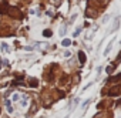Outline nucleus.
Wrapping results in <instances>:
<instances>
[{"label": "nucleus", "mask_w": 121, "mask_h": 118, "mask_svg": "<svg viewBox=\"0 0 121 118\" xmlns=\"http://www.w3.org/2000/svg\"><path fill=\"white\" fill-rule=\"evenodd\" d=\"M61 44H63V46H64V47H69V46H70V44H71V40H69V38H64V40H63V43H61Z\"/></svg>", "instance_id": "13"}, {"label": "nucleus", "mask_w": 121, "mask_h": 118, "mask_svg": "<svg viewBox=\"0 0 121 118\" xmlns=\"http://www.w3.org/2000/svg\"><path fill=\"white\" fill-rule=\"evenodd\" d=\"M112 68H115V66H114V64H111V66H108V67H107V70H105V71H107V73H108V74H111V71H112Z\"/></svg>", "instance_id": "18"}, {"label": "nucleus", "mask_w": 121, "mask_h": 118, "mask_svg": "<svg viewBox=\"0 0 121 118\" xmlns=\"http://www.w3.org/2000/svg\"><path fill=\"white\" fill-rule=\"evenodd\" d=\"M23 2H30V0H23Z\"/></svg>", "instance_id": "24"}, {"label": "nucleus", "mask_w": 121, "mask_h": 118, "mask_svg": "<svg viewBox=\"0 0 121 118\" xmlns=\"http://www.w3.org/2000/svg\"><path fill=\"white\" fill-rule=\"evenodd\" d=\"M80 31H81V27H78V29H77V30L74 31V37H77V36L80 34Z\"/></svg>", "instance_id": "21"}, {"label": "nucleus", "mask_w": 121, "mask_h": 118, "mask_svg": "<svg viewBox=\"0 0 121 118\" xmlns=\"http://www.w3.org/2000/svg\"><path fill=\"white\" fill-rule=\"evenodd\" d=\"M121 94V85H114V87H111L110 90H108V95L110 97H117V95H120Z\"/></svg>", "instance_id": "2"}, {"label": "nucleus", "mask_w": 121, "mask_h": 118, "mask_svg": "<svg viewBox=\"0 0 121 118\" xmlns=\"http://www.w3.org/2000/svg\"><path fill=\"white\" fill-rule=\"evenodd\" d=\"M66 29H67L66 24H63L61 27H60V36H64V34H66Z\"/></svg>", "instance_id": "12"}, {"label": "nucleus", "mask_w": 121, "mask_h": 118, "mask_svg": "<svg viewBox=\"0 0 121 118\" xmlns=\"http://www.w3.org/2000/svg\"><path fill=\"white\" fill-rule=\"evenodd\" d=\"M0 112H2V110H0Z\"/></svg>", "instance_id": "25"}, {"label": "nucleus", "mask_w": 121, "mask_h": 118, "mask_svg": "<svg viewBox=\"0 0 121 118\" xmlns=\"http://www.w3.org/2000/svg\"><path fill=\"white\" fill-rule=\"evenodd\" d=\"M112 43H114V40H111L110 43H108V46H107V48L104 50V55H107L110 51H111V48H112Z\"/></svg>", "instance_id": "7"}, {"label": "nucleus", "mask_w": 121, "mask_h": 118, "mask_svg": "<svg viewBox=\"0 0 121 118\" xmlns=\"http://www.w3.org/2000/svg\"><path fill=\"white\" fill-rule=\"evenodd\" d=\"M120 61H121V51H120V54H118V57H117V60H115V63H114V66H115L117 63H120ZM115 67H117V66H115Z\"/></svg>", "instance_id": "19"}, {"label": "nucleus", "mask_w": 121, "mask_h": 118, "mask_svg": "<svg viewBox=\"0 0 121 118\" xmlns=\"http://www.w3.org/2000/svg\"><path fill=\"white\" fill-rule=\"evenodd\" d=\"M78 61H80L81 64H86V61H87V57H86V54H84L83 51L78 53Z\"/></svg>", "instance_id": "4"}, {"label": "nucleus", "mask_w": 121, "mask_h": 118, "mask_svg": "<svg viewBox=\"0 0 121 118\" xmlns=\"http://www.w3.org/2000/svg\"><path fill=\"white\" fill-rule=\"evenodd\" d=\"M90 102H91V98H88V100H86V101H84V104L81 105V110H86V108H87V105H88Z\"/></svg>", "instance_id": "14"}, {"label": "nucleus", "mask_w": 121, "mask_h": 118, "mask_svg": "<svg viewBox=\"0 0 121 118\" xmlns=\"http://www.w3.org/2000/svg\"><path fill=\"white\" fill-rule=\"evenodd\" d=\"M7 10H9V4H7V2H6V0H3V2L0 3V14H4V13H7Z\"/></svg>", "instance_id": "3"}, {"label": "nucleus", "mask_w": 121, "mask_h": 118, "mask_svg": "<svg viewBox=\"0 0 121 118\" xmlns=\"http://www.w3.org/2000/svg\"><path fill=\"white\" fill-rule=\"evenodd\" d=\"M27 100H29V97L27 95H23L22 97V101H20V105L22 107H27Z\"/></svg>", "instance_id": "10"}, {"label": "nucleus", "mask_w": 121, "mask_h": 118, "mask_svg": "<svg viewBox=\"0 0 121 118\" xmlns=\"http://www.w3.org/2000/svg\"><path fill=\"white\" fill-rule=\"evenodd\" d=\"M50 3L54 4V6H60L61 4V0H50Z\"/></svg>", "instance_id": "16"}, {"label": "nucleus", "mask_w": 121, "mask_h": 118, "mask_svg": "<svg viewBox=\"0 0 121 118\" xmlns=\"http://www.w3.org/2000/svg\"><path fill=\"white\" fill-rule=\"evenodd\" d=\"M118 26H120V19L117 17V19H115V23L111 26V29H110V31H108V33H112V31H115V30L118 29Z\"/></svg>", "instance_id": "5"}, {"label": "nucleus", "mask_w": 121, "mask_h": 118, "mask_svg": "<svg viewBox=\"0 0 121 118\" xmlns=\"http://www.w3.org/2000/svg\"><path fill=\"white\" fill-rule=\"evenodd\" d=\"M4 102H6V107H7V112H13V108H12V101L10 100H4Z\"/></svg>", "instance_id": "9"}, {"label": "nucleus", "mask_w": 121, "mask_h": 118, "mask_svg": "<svg viewBox=\"0 0 121 118\" xmlns=\"http://www.w3.org/2000/svg\"><path fill=\"white\" fill-rule=\"evenodd\" d=\"M7 14H9V16H12V17H14V19H19V20H22V19H23V13H22L17 7H9Z\"/></svg>", "instance_id": "1"}, {"label": "nucleus", "mask_w": 121, "mask_h": 118, "mask_svg": "<svg viewBox=\"0 0 121 118\" xmlns=\"http://www.w3.org/2000/svg\"><path fill=\"white\" fill-rule=\"evenodd\" d=\"M2 51H6V53H7V51H10L9 46H7V44H2Z\"/></svg>", "instance_id": "17"}, {"label": "nucleus", "mask_w": 121, "mask_h": 118, "mask_svg": "<svg viewBox=\"0 0 121 118\" xmlns=\"http://www.w3.org/2000/svg\"><path fill=\"white\" fill-rule=\"evenodd\" d=\"M121 80V74H117V76H114V77H110L108 78V83H117V81H120Z\"/></svg>", "instance_id": "6"}, {"label": "nucleus", "mask_w": 121, "mask_h": 118, "mask_svg": "<svg viewBox=\"0 0 121 118\" xmlns=\"http://www.w3.org/2000/svg\"><path fill=\"white\" fill-rule=\"evenodd\" d=\"M0 70H2V58H0Z\"/></svg>", "instance_id": "23"}, {"label": "nucleus", "mask_w": 121, "mask_h": 118, "mask_svg": "<svg viewBox=\"0 0 121 118\" xmlns=\"http://www.w3.org/2000/svg\"><path fill=\"white\" fill-rule=\"evenodd\" d=\"M20 98H22V95H20V94H17V93H14V94H13V101H16V102H17Z\"/></svg>", "instance_id": "15"}, {"label": "nucleus", "mask_w": 121, "mask_h": 118, "mask_svg": "<svg viewBox=\"0 0 121 118\" xmlns=\"http://www.w3.org/2000/svg\"><path fill=\"white\" fill-rule=\"evenodd\" d=\"M43 36H44V37H51V36H53V31L47 29V30H44V31H43Z\"/></svg>", "instance_id": "11"}, {"label": "nucleus", "mask_w": 121, "mask_h": 118, "mask_svg": "<svg viewBox=\"0 0 121 118\" xmlns=\"http://www.w3.org/2000/svg\"><path fill=\"white\" fill-rule=\"evenodd\" d=\"M29 85H30V87H33V88H34V87H37V85H39V80H37V78H31V80L29 81Z\"/></svg>", "instance_id": "8"}, {"label": "nucleus", "mask_w": 121, "mask_h": 118, "mask_svg": "<svg viewBox=\"0 0 121 118\" xmlns=\"http://www.w3.org/2000/svg\"><path fill=\"white\" fill-rule=\"evenodd\" d=\"M63 55H64V57H70V55H71V53H70V51H64V53H63Z\"/></svg>", "instance_id": "22"}, {"label": "nucleus", "mask_w": 121, "mask_h": 118, "mask_svg": "<svg viewBox=\"0 0 121 118\" xmlns=\"http://www.w3.org/2000/svg\"><path fill=\"white\" fill-rule=\"evenodd\" d=\"M108 19H110V16H108V14H105V16L103 17V23H107V21H108Z\"/></svg>", "instance_id": "20"}]
</instances>
